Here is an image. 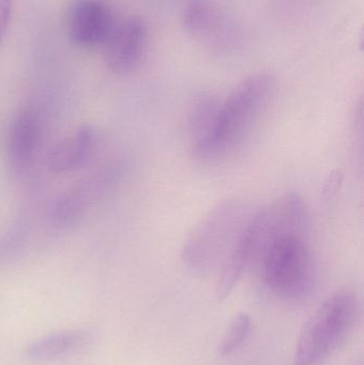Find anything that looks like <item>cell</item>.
<instances>
[{
  "mask_svg": "<svg viewBox=\"0 0 364 365\" xmlns=\"http://www.w3.org/2000/svg\"><path fill=\"white\" fill-rule=\"evenodd\" d=\"M271 75L256 74L244 79L222 101L209 138L194 150L204 163H222L233 158L251 138L273 98Z\"/></svg>",
  "mask_w": 364,
  "mask_h": 365,
  "instance_id": "6da1fadb",
  "label": "cell"
},
{
  "mask_svg": "<svg viewBox=\"0 0 364 365\" xmlns=\"http://www.w3.org/2000/svg\"><path fill=\"white\" fill-rule=\"evenodd\" d=\"M308 234H280L267 240L254 255L252 263L258 262L265 284L280 297L299 299L313 289L316 266Z\"/></svg>",
  "mask_w": 364,
  "mask_h": 365,
  "instance_id": "7a4b0ae2",
  "label": "cell"
},
{
  "mask_svg": "<svg viewBox=\"0 0 364 365\" xmlns=\"http://www.w3.org/2000/svg\"><path fill=\"white\" fill-rule=\"evenodd\" d=\"M256 208L239 200L222 202L194 230L182 251V259L192 269L222 267L234 251Z\"/></svg>",
  "mask_w": 364,
  "mask_h": 365,
  "instance_id": "3957f363",
  "label": "cell"
},
{
  "mask_svg": "<svg viewBox=\"0 0 364 365\" xmlns=\"http://www.w3.org/2000/svg\"><path fill=\"white\" fill-rule=\"evenodd\" d=\"M359 313L358 299L352 292L329 297L303 325L294 365H318L333 355L352 334Z\"/></svg>",
  "mask_w": 364,
  "mask_h": 365,
  "instance_id": "277c9868",
  "label": "cell"
},
{
  "mask_svg": "<svg viewBox=\"0 0 364 365\" xmlns=\"http://www.w3.org/2000/svg\"><path fill=\"white\" fill-rule=\"evenodd\" d=\"M147 41V24L139 17L115 24L104 44L105 61L109 70L120 76L136 71L145 58Z\"/></svg>",
  "mask_w": 364,
  "mask_h": 365,
  "instance_id": "5b68a950",
  "label": "cell"
},
{
  "mask_svg": "<svg viewBox=\"0 0 364 365\" xmlns=\"http://www.w3.org/2000/svg\"><path fill=\"white\" fill-rule=\"evenodd\" d=\"M115 24L110 9L104 2L76 0L68 12V36L74 44L83 48L104 46Z\"/></svg>",
  "mask_w": 364,
  "mask_h": 365,
  "instance_id": "8992f818",
  "label": "cell"
},
{
  "mask_svg": "<svg viewBox=\"0 0 364 365\" xmlns=\"http://www.w3.org/2000/svg\"><path fill=\"white\" fill-rule=\"evenodd\" d=\"M41 120L33 109H24L11 124L6 156L13 173H25L33 162L41 140Z\"/></svg>",
  "mask_w": 364,
  "mask_h": 365,
  "instance_id": "52a82bcc",
  "label": "cell"
},
{
  "mask_svg": "<svg viewBox=\"0 0 364 365\" xmlns=\"http://www.w3.org/2000/svg\"><path fill=\"white\" fill-rule=\"evenodd\" d=\"M113 175V173H100L64 193L53 207V225L60 229L76 225L88 208L104 193Z\"/></svg>",
  "mask_w": 364,
  "mask_h": 365,
  "instance_id": "ba28073f",
  "label": "cell"
},
{
  "mask_svg": "<svg viewBox=\"0 0 364 365\" xmlns=\"http://www.w3.org/2000/svg\"><path fill=\"white\" fill-rule=\"evenodd\" d=\"M92 340V334L88 330H62L30 343L26 349V356L33 361H53L83 351Z\"/></svg>",
  "mask_w": 364,
  "mask_h": 365,
  "instance_id": "9c48e42d",
  "label": "cell"
},
{
  "mask_svg": "<svg viewBox=\"0 0 364 365\" xmlns=\"http://www.w3.org/2000/svg\"><path fill=\"white\" fill-rule=\"evenodd\" d=\"M95 145V133L88 126L60 141L47 156V167L53 173H64L78 168L91 155Z\"/></svg>",
  "mask_w": 364,
  "mask_h": 365,
  "instance_id": "30bf717a",
  "label": "cell"
},
{
  "mask_svg": "<svg viewBox=\"0 0 364 365\" xmlns=\"http://www.w3.org/2000/svg\"><path fill=\"white\" fill-rule=\"evenodd\" d=\"M220 23V10L212 0H192L184 9V29L194 38H209L219 29Z\"/></svg>",
  "mask_w": 364,
  "mask_h": 365,
  "instance_id": "8fae6325",
  "label": "cell"
},
{
  "mask_svg": "<svg viewBox=\"0 0 364 365\" xmlns=\"http://www.w3.org/2000/svg\"><path fill=\"white\" fill-rule=\"evenodd\" d=\"M222 98L217 96H201L192 105L188 115V133L192 151L200 147L211 135L217 119Z\"/></svg>",
  "mask_w": 364,
  "mask_h": 365,
  "instance_id": "7c38bea8",
  "label": "cell"
},
{
  "mask_svg": "<svg viewBox=\"0 0 364 365\" xmlns=\"http://www.w3.org/2000/svg\"><path fill=\"white\" fill-rule=\"evenodd\" d=\"M251 328V321L247 314H239L233 319L218 347L220 357L232 355L245 342Z\"/></svg>",
  "mask_w": 364,
  "mask_h": 365,
  "instance_id": "4fadbf2b",
  "label": "cell"
},
{
  "mask_svg": "<svg viewBox=\"0 0 364 365\" xmlns=\"http://www.w3.org/2000/svg\"><path fill=\"white\" fill-rule=\"evenodd\" d=\"M13 1L14 0H0V46L6 38L11 16H12Z\"/></svg>",
  "mask_w": 364,
  "mask_h": 365,
  "instance_id": "5bb4252c",
  "label": "cell"
},
{
  "mask_svg": "<svg viewBox=\"0 0 364 365\" xmlns=\"http://www.w3.org/2000/svg\"><path fill=\"white\" fill-rule=\"evenodd\" d=\"M341 173H331L329 177L328 181L326 182L324 186V190H323V197L328 200L333 197L338 191V187L341 184Z\"/></svg>",
  "mask_w": 364,
  "mask_h": 365,
  "instance_id": "9a60e30c",
  "label": "cell"
}]
</instances>
